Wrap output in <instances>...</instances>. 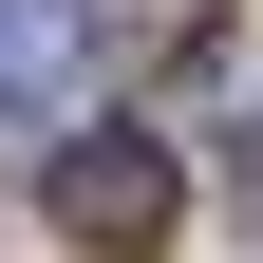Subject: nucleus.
I'll return each instance as SVG.
<instances>
[{"label":"nucleus","instance_id":"1","mask_svg":"<svg viewBox=\"0 0 263 263\" xmlns=\"http://www.w3.org/2000/svg\"><path fill=\"white\" fill-rule=\"evenodd\" d=\"M57 226H76V245L94 263H151V245H170V226H188V170H170V151H151V132H57Z\"/></svg>","mask_w":263,"mask_h":263},{"label":"nucleus","instance_id":"3","mask_svg":"<svg viewBox=\"0 0 263 263\" xmlns=\"http://www.w3.org/2000/svg\"><path fill=\"white\" fill-rule=\"evenodd\" d=\"M245 188H263V113H245Z\"/></svg>","mask_w":263,"mask_h":263},{"label":"nucleus","instance_id":"2","mask_svg":"<svg viewBox=\"0 0 263 263\" xmlns=\"http://www.w3.org/2000/svg\"><path fill=\"white\" fill-rule=\"evenodd\" d=\"M76 76H94V19H76V0H0V113H19V132L76 113Z\"/></svg>","mask_w":263,"mask_h":263}]
</instances>
